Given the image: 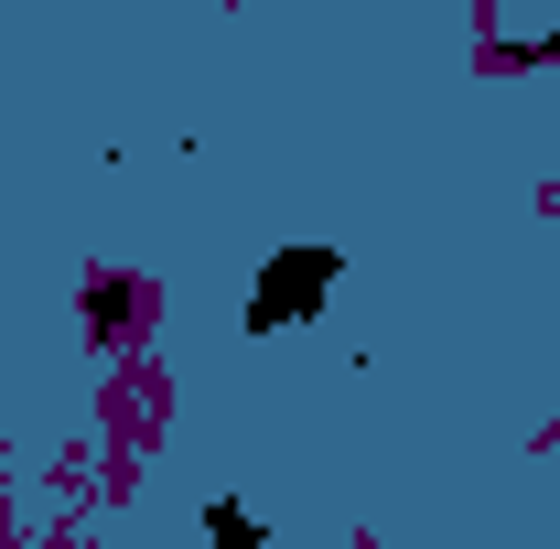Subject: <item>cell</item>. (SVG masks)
Returning <instances> with one entry per match:
<instances>
[{
	"instance_id": "7a4b0ae2",
	"label": "cell",
	"mask_w": 560,
	"mask_h": 549,
	"mask_svg": "<svg viewBox=\"0 0 560 549\" xmlns=\"http://www.w3.org/2000/svg\"><path fill=\"white\" fill-rule=\"evenodd\" d=\"M206 539H215V549H270V528H259L237 495H215V506H206Z\"/></svg>"
},
{
	"instance_id": "6da1fadb",
	"label": "cell",
	"mask_w": 560,
	"mask_h": 549,
	"mask_svg": "<svg viewBox=\"0 0 560 549\" xmlns=\"http://www.w3.org/2000/svg\"><path fill=\"white\" fill-rule=\"evenodd\" d=\"M335 248H280V259H259V280H248V335H280V324H313L324 313V291H335Z\"/></svg>"
},
{
	"instance_id": "3957f363",
	"label": "cell",
	"mask_w": 560,
	"mask_h": 549,
	"mask_svg": "<svg viewBox=\"0 0 560 549\" xmlns=\"http://www.w3.org/2000/svg\"><path fill=\"white\" fill-rule=\"evenodd\" d=\"M86 324L119 335V324H130V280H86Z\"/></svg>"
}]
</instances>
